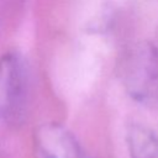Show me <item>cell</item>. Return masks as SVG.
<instances>
[{
    "label": "cell",
    "mask_w": 158,
    "mask_h": 158,
    "mask_svg": "<svg viewBox=\"0 0 158 158\" xmlns=\"http://www.w3.org/2000/svg\"><path fill=\"white\" fill-rule=\"evenodd\" d=\"M35 146L40 158H86L75 136L57 122H47L37 127Z\"/></svg>",
    "instance_id": "obj_3"
},
{
    "label": "cell",
    "mask_w": 158,
    "mask_h": 158,
    "mask_svg": "<svg viewBox=\"0 0 158 158\" xmlns=\"http://www.w3.org/2000/svg\"><path fill=\"white\" fill-rule=\"evenodd\" d=\"M126 144L130 158H158V135L143 125L127 127Z\"/></svg>",
    "instance_id": "obj_4"
},
{
    "label": "cell",
    "mask_w": 158,
    "mask_h": 158,
    "mask_svg": "<svg viewBox=\"0 0 158 158\" xmlns=\"http://www.w3.org/2000/svg\"><path fill=\"white\" fill-rule=\"evenodd\" d=\"M120 78L127 95L136 102L158 106V47L148 41L131 44L120 63Z\"/></svg>",
    "instance_id": "obj_1"
},
{
    "label": "cell",
    "mask_w": 158,
    "mask_h": 158,
    "mask_svg": "<svg viewBox=\"0 0 158 158\" xmlns=\"http://www.w3.org/2000/svg\"><path fill=\"white\" fill-rule=\"evenodd\" d=\"M30 94L28 70L25 59L17 52H6L0 57V118L17 125L23 121Z\"/></svg>",
    "instance_id": "obj_2"
}]
</instances>
